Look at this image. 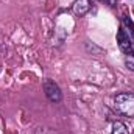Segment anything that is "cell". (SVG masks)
<instances>
[{"label":"cell","mask_w":134,"mask_h":134,"mask_svg":"<svg viewBox=\"0 0 134 134\" xmlns=\"http://www.w3.org/2000/svg\"><path fill=\"white\" fill-rule=\"evenodd\" d=\"M115 111L125 117H134V94L133 92H120L114 98Z\"/></svg>","instance_id":"6da1fadb"},{"label":"cell","mask_w":134,"mask_h":134,"mask_svg":"<svg viewBox=\"0 0 134 134\" xmlns=\"http://www.w3.org/2000/svg\"><path fill=\"white\" fill-rule=\"evenodd\" d=\"M117 44L120 47L122 52L125 53H133V47H134V39L131 37V34L125 30V27L122 25L117 31Z\"/></svg>","instance_id":"7a4b0ae2"},{"label":"cell","mask_w":134,"mask_h":134,"mask_svg":"<svg viewBox=\"0 0 134 134\" xmlns=\"http://www.w3.org/2000/svg\"><path fill=\"white\" fill-rule=\"evenodd\" d=\"M44 92L52 103H59L63 100V92L53 80H45L44 81Z\"/></svg>","instance_id":"3957f363"},{"label":"cell","mask_w":134,"mask_h":134,"mask_svg":"<svg viewBox=\"0 0 134 134\" xmlns=\"http://www.w3.org/2000/svg\"><path fill=\"white\" fill-rule=\"evenodd\" d=\"M72 9L76 16H84L91 9V0H75Z\"/></svg>","instance_id":"277c9868"},{"label":"cell","mask_w":134,"mask_h":134,"mask_svg":"<svg viewBox=\"0 0 134 134\" xmlns=\"http://www.w3.org/2000/svg\"><path fill=\"white\" fill-rule=\"evenodd\" d=\"M111 134H128V130H126V125L120 120H115L111 126Z\"/></svg>","instance_id":"5b68a950"},{"label":"cell","mask_w":134,"mask_h":134,"mask_svg":"<svg viewBox=\"0 0 134 134\" xmlns=\"http://www.w3.org/2000/svg\"><path fill=\"white\" fill-rule=\"evenodd\" d=\"M125 66L128 67L131 72H134V53H126V56H125Z\"/></svg>","instance_id":"8992f818"},{"label":"cell","mask_w":134,"mask_h":134,"mask_svg":"<svg viewBox=\"0 0 134 134\" xmlns=\"http://www.w3.org/2000/svg\"><path fill=\"white\" fill-rule=\"evenodd\" d=\"M34 134H58V133L53 131V130H50V128H36Z\"/></svg>","instance_id":"52a82bcc"},{"label":"cell","mask_w":134,"mask_h":134,"mask_svg":"<svg viewBox=\"0 0 134 134\" xmlns=\"http://www.w3.org/2000/svg\"><path fill=\"white\" fill-rule=\"evenodd\" d=\"M97 2H101V3H108V5H111V6H114V5H115V0H97Z\"/></svg>","instance_id":"ba28073f"}]
</instances>
